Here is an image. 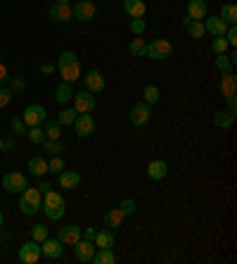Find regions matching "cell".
Here are the masks:
<instances>
[{
    "label": "cell",
    "mask_w": 237,
    "mask_h": 264,
    "mask_svg": "<svg viewBox=\"0 0 237 264\" xmlns=\"http://www.w3.org/2000/svg\"><path fill=\"white\" fill-rule=\"evenodd\" d=\"M43 146V150H45V153H50V155H57V153H62V143L60 140H50V138H45L41 143Z\"/></svg>",
    "instance_id": "f35d334b"
},
{
    "label": "cell",
    "mask_w": 237,
    "mask_h": 264,
    "mask_svg": "<svg viewBox=\"0 0 237 264\" xmlns=\"http://www.w3.org/2000/svg\"><path fill=\"white\" fill-rule=\"evenodd\" d=\"M93 243H95V248H112V245H114V233H112V229L97 231L93 238Z\"/></svg>",
    "instance_id": "cb8c5ba5"
},
{
    "label": "cell",
    "mask_w": 237,
    "mask_h": 264,
    "mask_svg": "<svg viewBox=\"0 0 237 264\" xmlns=\"http://www.w3.org/2000/svg\"><path fill=\"white\" fill-rule=\"evenodd\" d=\"M166 172H169V164H166V160H152L147 164V176L152 181L166 179Z\"/></svg>",
    "instance_id": "d6986e66"
},
{
    "label": "cell",
    "mask_w": 237,
    "mask_h": 264,
    "mask_svg": "<svg viewBox=\"0 0 237 264\" xmlns=\"http://www.w3.org/2000/svg\"><path fill=\"white\" fill-rule=\"evenodd\" d=\"M0 150H3V140H0Z\"/></svg>",
    "instance_id": "6f0895ef"
},
{
    "label": "cell",
    "mask_w": 237,
    "mask_h": 264,
    "mask_svg": "<svg viewBox=\"0 0 237 264\" xmlns=\"http://www.w3.org/2000/svg\"><path fill=\"white\" fill-rule=\"evenodd\" d=\"M95 250H97V248H95V243H93V241H86V238H81V241L74 245L76 259H78V262H83V264H88L90 259H93Z\"/></svg>",
    "instance_id": "5bb4252c"
},
{
    "label": "cell",
    "mask_w": 237,
    "mask_h": 264,
    "mask_svg": "<svg viewBox=\"0 0 237 264\" xmlns=\"http://www.w3.org/2000/svg\"><path fill=\"white\" fill-rule=\"evenodd\" d=\"M209 12V5H206V0H190L188 3V17L195 21H202Z\"/></svg>",
    "instance_id": "e0dca14e"
},
{
    "label": "cell",
    "mask_w": 237,
    "mask_h": 264,
    "mask_svg": "<svg viewBox=\"0 0 237 264\" xmlns=\"http://www.w3.org/2000/svg\"><path fill=\"white\" fill-rule=\"evenodd\" d=\"M95 233H97V229H93V226L90 229H81V238H86V241H93Z\"/></svg>",
    "instance_id": "c3c4849f"
},
{
    "label": "cell",
    "mask_w": 237,
    "mask_h": 264,
    "mask_svg": "<svg viewBox=\"0 0 237 264\" xmlns=\"http://www.w3.org/2000/svg\"><path fill=\"white\" fill-rule=\"evenodd\" d=\"M185 29H188L190 38H202V36H204V21H195V19H192Z\"/></svg>",
    "instance_id": "8d00e7d4"
},
{
    "label": "cell",
    "mask_w": 237,
    "mask_h": 264,
    "mask_svg": "<svg viewBox=\"0 0 237 264\" xmlns=\"http://www.w3.org/2000/svg\"><path fill=\"white\" fill-rule=\"evenodd\" d=\"M10 103H12V90L3 88V86H0V110H3V107H7Z\"/></svg>",
    "instance_id": "f6af8a7d"
},
{
    "label": "cell",
    "mask_w": 237,
    "mask_h": 264,
    "mask_svg": "<svg viewBox=\"0 0 237 264\" xmlns=\"http://www.w3.org/2000/svg\"><path fill=\"white\" fill-rule=\"evenodd\" d=\"M45 117H47V112L43 105H29L27 110H24V114H21L27 126H41L45 122Z\"/></svg>",
    "instance_id": "8992f818"
},
{
    "label": "cell",
    "mask_w": 237,
    "mask_h": 264,
    "mask_svg": "<svg viewBox=\"0 0 237 264\" xmlns=\"http://www.w3.org/2000/svg\"><path fill=\"white\" fill-rule=\"evenodd\" d=\"M218 88H221L223 98L235 95V90H237V77L232 74V71H225L223 77H221V84H218Z\"/></svg>",
    "instance_id": "ffe728a7"
},
{
    "label": "cell",
    "mask_w": 237,
    "mask_h": 264,
    "mask_svg": "<svg viewBox=\"0 0 237 264\" xmlns=\"http://www.w3.org/2000/svg\"><path fill=\"white\" fill-rule=\"evenodd\" d=\"M57 69H60V74H62V81H67V84H74V81L81 79V62H78V57H76L71 50H64L60 55Z\"/></svg>",
    "instance_id": "6da1fadb"
},
{
    "label": "cell",
    "mask_w": 237,
    "mask_h": 264,
    "mask_svg": "<svg viewBox=\"0 0 237 264\" xmlns=\"http://www.w3.org/2000/svg\"><path fill=\"white\" fill-rule=\"evenodd\" d=\"M128 50H130V55H136V57H145L147 43H145V38H133V41L128 43Z\"/></svg>",
    "instance_id": "1f68e13d"
},
{
    "label": "cell",
    "mask_w": 237,
    "mask_h": 264,
    "mask_svg": "<svg viewBox=\"0 0 237 264\" xmlns=\"http://www.w3.org/2000/svg\"><path fill=\"white\" fill-rule=\"evenodd\" d=\"M27 186H29V181H27V176L21 174V172H7V174L3 176V188H5L7 193L19 195Z\"/></svg>",
    "instance_id": "277c9868"
},
{
    "label": "cell",
    "mask_w": 237,
    "mask_h": 264,
    "mask_svg": "<svg viewBox=\"0 0 237 264\" xmlns=\"http://www.w3.org/2000/svg\"><path fill=\"white\" fill-rule=\"evenodd\" d=\"M218 17H221L228 27H235L237 24V5L235 3H225V5L221 7V14H218Z\"/></svg>",
    "instance_id": "d4e9b609"
},
{
    "label": "cell",
    "mask_w": 237,
    "mask_h": 264,
    "mask_svg": "<svg viewBox=\"0 0 237 264\" xmlns=\"http://www.w3.org/2000/svg\"><path fill=\"white\" fill-rule=\"evenodd\" d=\"M60 186L64 188V190H74L78 183H81V174L78 172H69V169H64V172H60Z\"/></svg>",
    "instance_id": "44dd1931"
},
{
    "label": "cell",
    "mask_w": 237,
    "mask_h": 264,
    "mask_svg": "<svg viewBox=\"0 0 237 264\" xmlns=\"http://www.w3.org/2000/svg\"><path fill=\"white\" fill-rule=\"evenodd\" d=\"M130 124H136V126H142V124H147L149 117H152V105H147L145 100L142 103H136L133 107H130Z\"/></svg>",
    "instance_id": "52a82bcc"
},
{
    "label": "cell",
    "mask_w": 237,
    "mask_h": 264,
    "mask_svg": "<svg viewBox=\"0 0 237 264\" xmlns=\"http://www.w3.org/2000/svg\"><path fill=\"white\" fill-rule=\"evenodd\" d=\"M50 17H52L55 21H60V24H67V21H71V17H74V7L69 5V3H55V5H50Z\"/></svg>",
    "instance_id": "7c38bea8"
},
{
    "label": "cell",
    "mask_w": 237,
    "mask_h": 264,
    "mask_svg": "<svg viewBox=\"0 0 237 264\" xmlns=\"http://www.w3.org/2000/svg\"><path fill=\"white\" fill-rule=\"evenodd\" d=\"M235 110H228V112H216L214 114V126H218V129H230L232 124H235Z\"/></svg>",
    "instance_id": "603a6c76"
},
{
    "label": "cell",
    "mask_w": 237,
    "mask_h": 264,
    "mask_svg": "<svg viewBox=\"0 0 237 264\" xmlns=\"http://www.w3.org/2000/svg\"><path fill=\"white\" fill-rule=\"evenodd\" d=\"M55 69H57L55 64H41V71H43V74H52Z\"/></svg>",
    "instance_id": "f907efd6"
},
{
    "label": "cell",
    "mask_w": 237,
    "mask_h": 264,
    "mask_svg": "<svg viewBox=\"0 0 237 264\" xmlns=\"http://www.w3.org/2000/svg\"><path fill=\"white\" fill-rule=\"evenodd\" d=\"M83 84H86V90H90L93 95H97V93H102V90H104V77H102V71L90 69V71H86Z\"/></svg>",
    "instance_id": "4fadbf2b"
},
{
    "label": "cell",
    "mask_w": 237,
    "mask_h": 264,
    "mask_svg": "<svg viewBox=\"0 0 237 264\" xmlns=\"http://www.w3.org/2000/svg\"><path fill=\"white\" fill-rule=\"evenodd\" d=\"M12 148H14V140H3V150H7V153H10Z\"/></svg>",
    "instance_id": "f5cc1de1"
},
{
    "label": "cell",
    "mask_w": 237,
    "mask_h": 264,
    "mask_svg": "<svg viewBox=\"0 0 237 264\" xmlns=\"http://www.w3.org/2000/svg\"><path fill=\"white\" fill-rule=\"evenodd\" d=\"M90 262L93 264H114L116 257H114V252H112V248H97Z\"/></svg>",
    "instance_id": "484cf974"
},
{
    "label": "cell",
    "mask_w": 237,
    "mask_h": 264,
    "mask_svg": "<svg viewBox=\"0 0 237 264\" xmlns=\"http://www.w3.org/2000/svg\"><path fill=\"white\" fill-rule=\"evenodd\" d=\"M43 131H45V138L60 140V136H62V124H60V122H47Z\"/></svg>",
    "instance_id": "d6a6232c"
},
{
    "label": "cell",
    "mask_w": 237,
    "mask_h": 264,
    "mask_svg": "<svg viewBox=\"0 0 237 264\" xmlns=\"http://www.w3.org/2000/svg\"><path fill=\"white\" fill-rule=\"evenodd\" d=\"M78 117V112L74 110V107H64V110L60 112V117H57V122H60L62 126H71L74 124V119Z\"/></svg>",
    "instance_id": "4dcf8cb0"
},
{
    "label": "cell",
    "mask_w": 237,
    "mask_h": 264,
    "mask_svg": "<svg viewBox=\"0 0 237 264\" xmlns=\"http://www.w3.org/2000/svg\"><path fill=\"white\" fill-rule=\"evenodd\" d=\"M64 212H67V205H62V207H52V209H45V217L50 219V222H57V219H62V217H64Z\"/></svg>",
    "instance_id": "b9f144b4"
},
{
    "label": "cell",
    "mask_w": 237,
    "mask_h": 264,
    "mask_svg": "<svg viewBox=\"0 0 237 264\" xmlns=\"http://www.w3.org/2000/svg\"><path fill=\"white\" fill-rule=\"evenodd\" d=\"M64 205V198L60 193H55V190H47L43 193V209H52V207H62Z\"/></svg>",
    "instance_id": "f1b7e54d"
},
{
    "label": "cell",
    "mask_w": 237,
    "mask_h": 264,
    "mask_svg": "<svg viewBox=\"0 0 237 264\" xmlns=\"http://www.w3.org/2000/svg\"><path fill=\"white\" fill-rule=\"evenodd\" d=\"M211 50H214L216 55H225V50H228V41H225L223 36H218V38H214V43H211Z\"/></svg>",
    "instance_id": "60d3db41"
},
{
    "label": "cell",
    "mask_w": 237,
    "mask_h": 264,
    "mask_svg": "<svg viewBox=\"0 0 237 264\" xmlns=\"http://www.w3.org/2000/svg\"><path fill=\"white\" fill-rule=\"evenodd\" d=\"M41 259V243L36 241H29L19 248V262L21 264H36Z\"/></svg>",
    "instance_id": "9c48e42d"
},
{
    "label": "cell",
    "mask_w": 237,
    "mask_h": 264,
    "mask_svg": "<svg viewBox=\"0 0 237 264\" xmlns=\"http://www.w3.org/2000/svg\"><path fill=\"white\" fill-rule=\"evenodd\" d=\"M95 105H97V100H95V95L90 93V90L74 93V110L78 112V114H88V112H93Z\"/></svg>",
    "instance_id": "5b68a950"
},
{
    "label": "cell",
    "mask_w": 237,
    "mask_h": 264,
    "mask_svg": "<svg viewBox=\"0 0 237 264\" xmlns=\"http://www.w3.org/2000/svg\"><path fill=\"white\" fill-rule=\"evenodd\" d=\"M10 126H12L14 136H21V133L29 131V126L24 124V119H21V117H12V119H10Z\"/></svg>",
    "instance_id": "74e56055"
},
{
    "label": "cell",
    "mask_w": 237,
    "mask_h": 264,
    "mask_svg": "<svg viewBox=\"0 0 237 264\" xmlns=\"http://www.w3.org/2000/svg\"><path fill=\"white\" fill-rule=\"evenodd\" d=\"M62 252H64V245H62L60 238H50V236H47L45 241L41 243V257L57 259V257H62Z\"/></svg>",
    "instance_id": "30bf717a"
},
{
    "label": "cell",
    "mask_w": 237,
    "mask_h": 264,
    "mask_svg": "<svg viewBox=\"0 0 237 264\" xmlns=\"http://www.w3.org/2000/svg\"><path fill=\"white\" fill-rule=\"evenodd\" d=\"M41 205H43V193L38 190V188L27 186L19 193V209H21V214H27V217L36 214V212L41 209Z\"/></svg>",
    "instance_id": "7a4b0ae2"
},
{
    "label": "cell",
    "mask_w": 237,
    "mask_h": 264,
    "mask_svg": "<svg viewBox=\"0 0 237 264\" xmlns=\"http://www.w3.org/2000/svg\"><path fill=\"white\" fill-rule=\"evenodd\" d=\"M47 236H50V233H47L45 224H36L34 229H31V241H36V243H43Z\"/></svg>",
    "instance_id": "d590c367"
},
{
    "label": "cell",
    "mask_w": 237,
    "mask_h": 264,
    "mask_svg": "<svg viewBox=\"0 0 237 264\" xmlns=\"http://www.w3.org/2000/svg\"><path fill=\"white\" fill-rule=\"evenodd\" d=\"M145 29H147V21L142 19V17L140 19H130V31H133L136 36H142L145 34Z\"/></svg>",
    "instance_id": "7bdbcfd3"
},
{
    "label": "cell",
    "mask_w": 237,
    "mask_h": 264,
    "mask_svg": "<svg viewBox=\"0 0 237 264\" xmlns=\"http://www.w3.org/2000/svg\"><path fill=\"white\" fill-rule=\"evenodd\" d=\"M95 5L90 3V0H78L74 5V19L78 21H93L95 19Z\"/></svg>",
    "instance_id": "2e32d148"
},
{
    "label": "cell",
    "mask_w": 237,
    "mask_h": 264,
    "mask_svg": "<svg viewBox=\"0 0 237 264\" xmlns=\"http://www.w3.org/2000/svg\"><path fill=\"white\" fill-rule=\"evenodd\" d=\"M171 55H173V45L166 38H156V41L147 43V50H145V57H152V60H169Z\"/></svg>",
    "instance_id": "3957f363"
},
{
    "label": "cell",
    "mask_w": 237,
    "mask_h": 264,
    "mask_svg": "<svg viewBox=\"0 0 237 264\" xmlns=\"http://www.w3.org/2000/svg\"><path fill=\"white\" fill-rule=\"evenodd\" d=\"M225 100H228V105H230V110H235V107H237V98H235V95L225 98Z\"/></svg>",
    "instance_id": "db71d44e"
},
{
    "label": "cell",
    "mask_w": 237,
    "mask_h": 264,
    "mask_svg": "<svg viewBox=\"0 0 237 264\" xmlns=\"http://www.w3.org/2000/svg\"><path fill=\"white\" fill-rule=\"evenodd\" d=\"M216 67H218L221 71H223V74H225V71H232L230 57H228V55H218V57H216Z\"/></svg>",
    "instance_id": "ee69618b"
},
{
    "label": "cell",
    "mask_w": 237,
    "mask_h": 264,
    "mask_svg": "<svg viewBox=\"0 0 237 264\" xmlns=\"http://www.w3.org/2000/svg\"><path fill=\"white\" fill-rule=\"evenodd\" d=\"M74 98V84H67V81H62L55 90V103L57 105H67L69 100Z\"/></svg>",
    "instance_id": "7402d4cb"
},
{
    "label": "cell",
    "mask_w": 237,
    "mask_h": 264,
    "mask_svg": "<svg viewBox=\"0 0 237 264\" xmlns=\"http://www.w3.org/2000/svg\"><path fill=\"white\" fill-rule=\"evenodd\" d=\"M38 190H41V193H47V190H50V183H47V181H41V183H38Z\"/></svg>",
    "instance_id": "816d5d0a"
},
{
    "label": "cell",
    "mask_w": 237,
    "mask_h": 264,
    "mask_svg": "<svg viewBox=\"0 0 237 264\" xmlns=\"http://www.w3.org/2000/svg\"><path fill=\"white\" fill-rule=\"evenodd\" d=\"M136 200L133 198H126V200H121V205H119V209L123 212V217H130V214H136Z\"/></svg>",
    "instance_id": "ab89813d"
},
{
    "label": "cell",
    "mask_w": 237,
    "mask_h": 264,
    "mask_svg": "<svg viewBox=\"0 0 237 264\" xmlns=\"http://www.w3.org/2000/svg\"><path fill=\"white\" fill-rule=\"evenodd\" d=\"M204 31L206 34H211L214 38H218V36H225V31H228V24H225L218 14H206L204 17Z\"/></svg>",
    "instance_id": "ba28073f"
},
{
    "label": "cell",
    "mask_w": 237,
    "mask_h": 264,
    "mask_svg": "<svg viewBox=\"0 0 237 264\" xmlns=\"http://www.w3.org/2000/svg\"><path fill=\"white\" fill-rule=\"evenodd\" d=\"M57 238L62 241V245H71L74 248L78 241H81V226H76V224H69V226H62Z\"/></svg>",
    "instance_id": "9a60e30c"
},
{
    "label": "cell",
    "mask_w": 237,
    "mask_h": 264,
    "mask_svg": "<svg viewBox=\"0 0 237 264\" xmlns=\"http://www.w3.org/2000/svg\"><path fill=\"white\" fill-rule=\"evenodd\" d=\"M74 131H76V136H81V138H88L90 133L95 131V119H93V114H78V117L74 119Z\"/></svg>",
    "instance_id": "8fae6325"
},
{
    "label": "cell",
    "mask_w": 237,
    "mask_h": 264,
    "mask_svg": "<svg viewBox=\"0 0 237 264\" xmlns=\"http://www.w3.org/2000/svg\"><path fill=\"white\" fill-rule=\"evenodd\" d=\"M29 172L34 176H38V179H43V176L47 174V160H43V157H31V160H29Z\"/></svg>",
    "instance_id": "4316f807"
},
{
    "label": "cell",
    "mask_w": 237,
    "mask_h": 264,
    "mask_svg": "<svg viewBox=\"0 0 237 264\" xmlns=\"http://www.w3.org/2000/svg\"><path fill=\"white\" fill-rule=\"evenodd\" d=\"M3 222H5V217H3V212H0V226H3Z\"/></svg>",
    "instance_id": "11a10c76"
},
{
    "label": "cell",
    "mask_w": 237,
    "mask_h": 264,
    "mask_svg": "<svg viewBox=\"0 0 237 264\" xmlns=\"http://www.w3.org/2000/svg\"><path fill=\"white\" fill-rule=\"evenodd\" d=\"M57 3H69V0H57Z\"/></svg>",
    "instance_id": "9f6ffc18"
},
{
    "label": "cell",
    "mask_w": 237,
    "mask_h": 264,
    "mask_svg": "<svg viewBox=\"0 0 237 264\" xmlns=\"http://www.w3.org/2000/svg\"><path fill=\"white\" fill-rule=\"evenodd\" d=\"M27 136H29V140H31V143H36V146H41L43 140H45V131H43L41 126H29Z\"/></svg>",
    "instance_id": "e575fe53"
},
{
    "label": "cell",
    "mask_w": 237,
    "mask_h": 264,
    "mask_svg": "<svg viewBox=\"0 0 237 264\" xmlns=\"http://www.w3.org/2000/svg\"><path fill=\"white\" fill-rule=\"evenodd\" d=\"M24 88H27V79H24V77H14L12 84H10V90H12V93H19V90H24Z\"/></svg>",
    "instance_id": "bcb514c9"
},
{
    "label": "cell",
    "mask_w": 237,
    "mask_h": 264,
    "mask_svg": "<svg viewBox=\"0 0 237 264\" xmlns=\"http://www.w3.org/2000/svg\"><path fill=\"white\" fill-rule=\"evenodd\" d=\"M123 12L133 19H140L147 12V5H145V0H123Z\"/></svg>",
    "instance_id": "ac0fdd59"
},
{
    "label": "cell",
    "mask_w": 237,
    "mask_h": 264,
    "mask_svg": "<svg viewBox=\"0 0 237 264\" xmlns=\"http://www.w3.org/2000/svg\"><path fill=\"white\" fill-rule=\"evenodd\" d=\"M7 77H10V71H7V67H5V64L0 62V86H3V84H5V81H7Z\"/></svg>",
    "instance_id": "681fc988"
},
{
    "label": "cell",
    "mask_w": 237,
    "mask_h": 264,
    "mask_svg": "<svg viewBox=\"0 0 237 264\" xmlns=\"http://www.w3.org/2000/svg\"><path fill=\"white\" fill-rule=\"evenodd\" d=\"M223 38L228 41V45H232V48H235V45H237V24H235V27H228V31H225Z\"/></svg>",
    "instance_id": "7dc6e473"
},
{
    "label": "cell",
    "mask_w": 237,
    "mask_h": 264,
    "mask_svg": "<svg viewBox=\"0 0 237 264\" xmlns=\"http://www.w3.org/2000/svg\"><path fill=\"white\" fill-rule=\"evenodd\" d=\"M159 98H162V93H159V88L156 86H145V90H142V100L147 105H154V103H159Z\"/></svg>",
    "instance_id": "f546056e"
},
{
    "label": "cell",
    "mask_w": 237,
    "mask_h": 264,
    "mask_svg": "<svg viewBox=\"0 0 237 264\" xmlns=\"http://www.w3.org/2000/svg\"><path fill=\"white\" fill-rule=\"evenodd\" d=\"M123 222V212L119 207L116 209H109L107 214H104V229H119Z\"/></svg>",
    "instance_id": "83f0119b"
},
{
    "label": "cell",
    "mask_w": 237,
    "mask_h": 264,
    "mask_svg": "<svg viewBox=\"0 0 237 264\" xmlns=\"http://www.w3.org/2000/svg\"><path fill=\"white\" fill-rule=\"evenodd\" d=\"M64 169H67V162L62 160L60 155H52V160L47 162V174H50V172H52V174H60Z\"/></svg>",
    "instance_id": "836d02e7"
}]
</instances>
